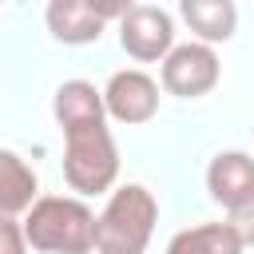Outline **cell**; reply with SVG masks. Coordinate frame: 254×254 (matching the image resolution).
<instances>
[{
    "instance_id": "1",
    "label": "cell",
    "mask_w": 254,
    "mask_h": 254,
    "mask_svg": "<svg viewBox=\"0 0 254 254\" xmlns=\"http://www.w3.org/2000/svg\"><path fill=\"white\" fill-rule=\"evenodd\" d=\"M95 210L71 194H40L20 218L28 246L44 254H91L95 250Z\"/></svg>"
},
{
    "instance_id": "2",
    "label": "cell",
    "mask_w": 254,
    "mask_h": 254,
    "mask_svg": "<svg viewBox=\"0 0 254 254\" xmlns=\"http://www.w3.org/2000/svg\"><path fill=\"white\" fill-rule=\"evenodd\" d=\"M155 222L159 198L143 183L115 187L95 218V254H147Z\"/></svg>"
},
{
    "instance_id": "3",
    "label": "cell",
    "mask_w": 254,
    "mask_h": 254,
    "mask_svg": "<svg viewBox=\"0 0 254 254\" xmlns=\"http://www.w3.org/2000/svg\"><path fill=\"white\" fill-rule=\"evenodd\" d=\"M64 179L79 194H103L119 179V151L107 123L64 131Z\"/></svg>"
},
{
    "instance_id": "4",
    "label": "cell",
    "mask_w": 254,
    "mask_h": 254,
    "mask_svg": "<svg viewBox=\"0 0 254 254\" xmlns=\"http://www.w3.org/2000/svg\"><path fill=\"white\" fill-rule=\"evenodd\" d=\"M119 44L131 60L151 64V60H167L179 44H175V20L167 8L159 4H131L127 16L119 20Z\"/></svg>"
},
{
    "instance_id": "5",
    "label": "cell",
    "mask_w": 254,
    "mask_h": 254,
    "mask_svg": "<svg viewBox=\"0 0 254 254\" xmlns=\"http://www.w3.org/2000/svg\"><path fill=\"white\" fill-rule=\"evenodd\" d=\"M218 79H222V64L210 44L190 40V44H179L163 60V91H171L179 99H198V95L214 91Z\"/></svg>"
},
{
    "instance_id": "6",
    "label": "cell",
    "mask_w": 254,
    "mask_h": 254,
    "mask_svg": "<svg viewBox=\"0 0 254 254\" xmlns=\"http://www.w3.org/2000/svg\"><path fill=\"white\" fill-rule=\"evenodd\" d=\"M131 4H95V0H52L44 8V20H48V32L60 40V44H95L103 36V24L107 20H123Z\"/></svg>"
},
{
    "instance_id": "7",
    "label": "cell",
    "mask_w": 254,
    "mask_h": 254,
    "mask_svg": "<svg viewBox=\"0 0 254 254\" xmlns=\"http://www.w3.org/2000/svg\"><path fill=\"white\" fill-rule=\"evenodd\" d=\"M103 103H107V115L115 123L139 127V123L155 119V111H159V83L143 67H123L107 79Z\"/></svg>"
},
{
    "instance_id": "8",
    "label": "cell",
    "mask_w": 254,
    "mask_h": 254,
    "mask_svg": "<svg viewBox=\"0 0 254 254\" xmlns=\"http://www.w3.org/2000/svg\"><path fill=\"white\" fill-rule=\"evenodd\" d=\"M206 190L218 206L238 210L254 194V155L246 151H218L206 167Z\"/></svg>"
},
{
    "instance_id": "9",
    "label": "cell",
    "mask_w": 254,
    "mask_h": 254,
    "mask_svg": "<svg viewBox=\"0 0 254 254\" xmlns=\"http://www.w3.org/2000/svg\"><path fill=\"white\" fill-rule=\"evenodd\" d=\"M52 115H56L60 131H71V127H87V123H107V103L95 83L67 79L52 95Z\"/></svg>"
},
{
    "instance_id": "10",
    "label": "cell",
    "mask_w": 254,
    "mask_h": 254,
    "mask_svg": "<svg viewBox=\"0 0 254 254\" xmlns=\"http://www.w3.org/2000/svg\"><path fill=\"white\" fill-rule=\"evenodd\" d=\"M179 16L187 20V28L198 36V44H226L238 28V8L230 0H183Z\"/></svg>"
},
{
    "instance_id": "11",
    "label": "cell",
    "mask_w": 254,
    "mask_h": 254,
    "mask_svg": "<svg viewBox=\"0 0 254 254\" xmlns=\"http://www.w3.org/2000/svg\"><path fill=\"white\" fill-rule=\"evenodd\" d=\"M40 190V179L36 171L16 155V151H0V210L4 218H20L36 206V194Z\"/></svg>"
},
{
    "instance_id": "12",
    "label": "cell",
    "mask_w": 254,
    "mask_h": 254,
    "mask_svg": "<svg viewBox=\"0 0 254 254\" xmlns=\"http://www.w3.org/2000/svg\"><path fill=\"white\" fill-rule=\"evenodd\" d=\"M246 242L238 238V230L230 222H202V226H187L167 242V254H242Z\"/></svg>"
},
{
    "instance_id": "13",
    "label": "cell",
    "mask_w": 254,
    "mask_h": 254,
    "mask_svg": "<svg viewBox=\"0 0 254 254\" xmlns=\"http://www.w3.org/2000/svg\"><path fill=\"white\" fill-rule=\"evenodd\" d=\"M28 234L20 218H0V254H28Z\"/></svg>"
},
{
    "instance_id": "14",
    "label": "cell",
    "mask_w": 254,
    "mask_h": 254,
    "mask_svg": "<svg viewBox=\"0 0 254 254\" xmlns=\"http://www.w3.org/2000/svg\"><path fill=\"white\" fill-rule=\"evenodd\" d=\"M234 230H238V238L246 242V246H254V194L238 206V210H230V218H226Z\"/></svg>"
}]
</instances>
